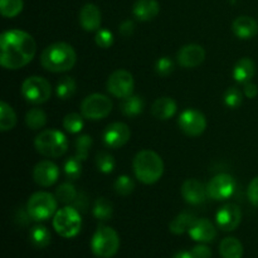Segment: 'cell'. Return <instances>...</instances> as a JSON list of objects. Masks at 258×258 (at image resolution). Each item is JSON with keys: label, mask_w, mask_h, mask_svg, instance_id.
<instances>
[{"label": "cell", "mask_w": 258, "mask_h": 258, "mask_svg": "<svg viewBox=\"0 0 258 258\" xmlns=\"http://www.w3.org/2000/svg\"><path fill=\"white\" fill-rule=\"evenodd\" d=\"M145 107V102H144L143 97L138 95H131L128 97L122 98L120 103V111L127 117H135V116L140 115Z\"/></svg>", "instance_id": "d4e9b609"}, {"label": "cell", "mask_w": 258, "mask_h": 258, "mask_svg": "<svg viewBox=\"0 0 258 258\" xmlns=\"http://www.w3.org/2000/svg\"><path fill=\"white\" fill-rule=\"evenodd\" d=\"M243 252V244L234 237H227L219 244V253L222 258H242Z\"/></svg>", "instance_id": "cb8c5ba5"}, {"label": "cell", "mask_w": 258, "mask_h": 258, "mask_svg": "<svg viewBox=\"0 0 258 258\" xmlns=\"http://www.w3.org/2000/svg\"><path fill=\"white\" fill-rule=\"evenodd\" d=\"M134 32H135V23L133 20H123L120 24V34H122L125 38L133 35Z\"/></svg>", "instance_id": "ee69618b"}, {"label": "cell", "mask_w": 258, "mask_h": 258, "mask_svg": "<svg viewBox=\"0 0 258 258\" xmlns=\"http://www.w3.org/2000/svg\"><path fill=\"white\" fill-rule=\"evenodd\" d=\"M133 169L136 179L143 184L151 185L161 179L164 174V161L153 150H141L133 160Z\"/></svg>", "instance_id": "3957f363"}, {"label": "cell", "mask_w": 258, "mask_h": 258, "mask_svg": "<svg viewBox=\"0 0 258 258\" xmlns=\"http://www.w3.org/2000/svg\"><path fill=\"white\" fill-rule=\"evenodd\" d=\"M236 189V180L229 174H218L207 185V193L214 201H226L231 198Z\"/></svg>", "instance_id": "7c38bea8"}, {"label": "cell", "mask_w": 258, "mask_h": 258, "mask_svg": "<svg viewBox=\"0 0 258 258\" xmlns=\"http://www.w3.org/2000/svg\"><path fill=\"white\" fill-rule=\"evenodd\" d=\"M73 204H75V208L77 209V211L85 212L88 207V201H87V197H86V194L85 193L78 194L77 198H76V201L73 202Z\"/></svg>", "instance_id": "bcb514c9"}, {"label": "cell", "mask_w": 258, "mask_h": 258, "mask_svg": "<svg viewBox=\"0 0 258 258\" xmlns=\"http://www.w3.org/2000/svg\"><path fill=\"white\" fill-rule=\"evenodd\" d=\"M22 95L27 102L33 105H42L50 98L52 86L45 78L40 76H32L23 82Z\"/></svg>", "instance_id": "9c48e42d"}, {"label": "cell", "mask_w": 258, "mask_h": 258, "mask_svg": "<svg viewBox=\"0 0 258 258\" xmlns=\"http://www.w3.org/2000/svg\"><path fill=\"white\" fill-rule=\"evenodd\" d=\"M77 196V190L72 183H63L55 189V198L62 204H72Z\"/></svg>", "instance_id": "1f68e13d"}, {"label": "cell", "mask_w": 258, "mask_h": 258, "mask_svg": "<svg viewBox=\"0 0 258 258\" xmlns=\"http://www.w3.org/2000/svg\"><path fill=\"white\" fill-rule=\"evenodd\" d=\"M58 199L48 191H37L28 199L27 212L35 222L47 221L57 213Z\"/></svg>", "instance_id": "8992f818"}, {"label": "cell", "mask_w": 258, "mask_h": 258, "mask_svg": "<svg viewBox=\"0 0 258 258\" xmlns=\"http://www.w3.org/2000/svg\"><path fill=\"white\" fill-rule=\"evenodd\" d=\"M217 226L224 232H232L238 228L242 222V212L237 204L228 203L219 208L216 216Z\"/></svg>", "instance_id": "5bb4252c"}, {"label": "cell", "mask_w": 258, "mask_h": 258, "mask_svg": "<svg viewBox=\"0 0 258 258\" xmlns=\"http://www.w3.org/2000/svg\"><path fill=\"white\" fill-rule=\"evenodd\" d=\"M112 111V101L102 93L88 95L81 103V113L85 118L98 121L106 118Z\"/></svg>", "instance_id": "ba28073f"}, {"label": "cell", "mask_w": 258, "mask_h": 258, "mask_svg": "<svg viewBox=\"0 0 258 258\" xmlns=\"http://www.w3.org/2000/svg\"><path fill=\"white\" fill-rule=\"evenodd\" d=\"M25 123L32 130H39L47 123V115L42 108H30L25 115Z\"/></svg>", "instance_id": "f546056e"}, {"label": "cell", "mask_w": 258, "mask_h": 258, "mask_svg": "<svg viewBox=\"0 0 258 258\" xmlns=\"http://www.w3.org/2000/svg\"><path fill=\"white\" fill-rule=\"evenodd\" d=\"M17 125V113L12 106L5 101L0 102V130L3 133L10 131Z\"/></svg>", "instance_id": "4316f807"}, {"label": "cell", "mask_w": 258, "mask_h": 258, "mask_svg": "<svg viewBox=\"0 0 258 258\" xmlns=\"http://www.w3.org/2000/svg\"><path fill=\"white\" fill-rule=\"evenodd\" d=\"M180 130L188 136H199L206 131L207 118L204 113L196 108H186L178 118Z\"/></svg>", "instance_id": "8fae6325"}, {"label": "cell", "mask_w": 258, "mask_h": 258, "mask_svg": "<svg viewBox=\"0 0 258 258\" xmlns=\"http://www.w3.org/2000/svg\"><path fill=\"white\" fill-rule=\"evenodd\" d=\"M223 101L226 103V106H228L229 108H237L242 105L243 102V95H242V91L238 87H229L227 88L226 92L223 95Z\"/></svg>", "instance_id": "f35d334b"}, {"label": "cell", "mask_w": 258, "mask_h": 258, "mask_svg": "<svg viewBox=\"0 0 258 258\" xmlns=\"http://www.w3.org/2000/svg\"><path fill=\"white\" fill-rule=\"evenodd\" d=\"M232 30L239 39H251L258 33V24L253 18L242 15L232 23Z\"/></svg>", "instance_id": "44dd1931"}, {"label": "cell", "mask_w": 258, "mask_h": 258, "mask_svg": "<svg viewBox=\"0 0 258 258\" xmlns=\"http://www.w3.org/2000/svg\"><path fill=\"white\" fill-rule=\"evenodd\" d=\"M96 166H97L98 171L103 174L112 173L116 166L115 158L107 151H101L96 155Z\"/></svg>", "instance_id": "d6a6232c"}, {"label": "cell", "mask_w": 258, "mask_h": 258, "mask_svg": "<svg viewBox=\"0 0 258 258\" xmlns=\"http://www.w3.org/2000/svg\"><path fill=\"white\" fill-rule=\"evenodd\" d=\"M107 91L116 98H126L133 95L135 81L131 72L126 70H117L112 72L106 83Z\"/></svg>", "instance_id": "30bf717a"}, {"label": "cell", "mask_w": 258, "mask_h": 258, "mask_svg": "<svg viewBox=\"0 0 258 258\" xmlns=\"http://www.w3.org/2000/svg\"><path fill=\"white\" fill-rule=\"evenodd\" d=\"M196 216L190 212H181L180 214L175 217L173 221L169 224V229H170L171 233L176 234H183L185 232H189L190 227L193 226V223L196 222Z\"/></svg>", "instance_id": "484cf974"}, {"label": "cell", "mask_w": 258, "mask_h": 258, "mask_svg": "<svg viewBox=\"0 0 258 258\" xmlns=\"http://www.w3.org/2000/svg\"><path fill=\"white\" fill-rule=\"evenodd\" d=\"M29 241L35 248H45L52 241V236L47 227L38 224L30 229Z\"/></svg>", "instance_id": "83f0119b"}, {"label": "cell", "mask_w": 258, "mask_h": 258, "mask_svg": "<svg viewBox=\"0 0 258 258\" xmlns=\"http://www.w3.org/2000/svg\"><path fill=\"white\" fill-rule=\"evenodd\" d=\"M34 148L45 158H60L68 150V140L60 131L49 128L43 130L35 136Z\"/></svg>", "instance_id": "277c9868"}, {"label": "cell", "mask_w": 258, "mask_h": 258, "mask_svg": "<svg viewBox=\"0 0 258 258\" xmlns=\"http://www.w3.org/2000/svg\"><path fill=\"white\" fill-rule=\"evenodd\" d=\"M113 188H115V191L118 196L127 197L135 189V183H134V180L128 175H120L116 179Z\"/></svg>", "instance_id": "74e56055"}, {"label": "cell", "mask_w": 258, "mask_h": 258, "mask_svg": "<svg viewBox=\"0 0 258 258\" xmlns=\"http://www.w3.org/2000/svg\"><path fill=\"white\" fill-rule=\"evenodd\" d=\"M82 227L80 211L75 207L67 206L58 209L53 217V228L63 238H73L77 236Z\"/></svg>", "instance_id": "52a82bcc"}, {"label": "cell", "mask_w": 258, "mask_h": 258, "mask_svg": "<svg viewBox=\"0 0 258 258\" xmlns=\"http://www.w3.org/2000/svg\"><path fill=\"white\" fill-rule=\"evenodd\" d=\"M206 59V50L199 44H186L178 50L176 60L184 68H196Z\"/></svg>", "instance_id": "2e32d148"}, {"label": "cell", "mask_w": 258, "mask_h": 258, "mask_svg": "<svg viewBox=\"0 0 258 258\" xmlns=\"http://www.w3.org/2000/svg\"><path fill=\"white\" fill-rule=\"evenodd\" d=\"M92 213L95 216L96 219L101 222L110 221L111 217L113 214V206L107 198L105 197H101V198H97L93 203V209Z\"/></svg>", "instance_id": "f1b7e54d"}, {"label": "cell", "mask_w": 258, "mask_h": 258, "mask_svg": "<svg viewBox=\"0 0 258 258\" xmlns=\"http://www.w3.org/2000/svg\"><path fill=\"white\" fill-rule=\"evenodd\" d=\"M243 93L247 98H254L258 95V87L256 83L253 82H246L243 83Z\"/></svg>", "instance_id": "f6af8a7d"}, {"label": "cell", "mask_w": 258, "mask_h": 258, "mask_svg": "<svg viewBox=\"0 0 258 258\" xmlns=\"http://www.w3.org/2000/svg\"><path fill=\"white\" fill-rule=\"evenodd\" d=\"M37 53V43L29 33L7 30L0 37V63L7 70H19L30 63Z\"/></svg>", "instance_id": "6da1fadb"}, {"label": "cell", "mask_w": 258, "mask_h": 258, "mask_svg": "<svg viewBox=\"0 0 258 258\" xmlns=\"http://www.w3.org/2000/svg\"><path fill=\"white\" fill-rule=\"evenodd\" d=\"M181 196L186 203L191 206H199L206 201L207 196V186L201 183L197 179H186L181 185Z\"/></svg>", "instance_id": "e0dca14e"}, {"label": "cell", "mask_w": 258, "mask_h": 258, "mask_svg": "<svg viewBox=\"0 0 258 258\" xmlns=\"http://www.w3.org/2000/svg\"><path fill=\"white\" fill-rule=\"evenodd\" d=\"M254 73H256V64L253 60L248 57H243L234 64L232 75L238 83H246L253 78Z\"/></svg>", "instance_id": "603a6c76"}, {"label": "cell", "mask_w": 258, "mask_h": 258, "mask_svg": "<svg viewBox=\"0 0 258 258\" xmlns=\"http://www.w3.org/2000/svg\"><path fill=\"white\" fill-rule=\"evenodd\" d=\"M120 248V237L117 232L107 226H98L91 239V249L93 254L102 258H111Z\"/></svg>", "instance_id": "5b68a950"}, {"label": "cell", "mask_w": 258, "mask_h": 258, "mask_svg": "<svg viewBox=\"0 0 258 258\" xmlns=\"http://www.w3.org/2000/svg\"><path fill=\"white\" fill-rule=\"evenodd\" d=\"M83 116L80 113L71 112L63 118V127L70 134H78L83 128Z\"/></svg>", "instance_id": "d590c367"}, {"label": "cell", "mask_w": 258, "mask_h": 258, "mask_svg": "<svg viewBox=\"0 0 258 258\" xmlns=\"http://www.w3.org/2000/svg\"><path fill=\"white\" fill-rule=\"evenodd\" d=\"M155 71L161 77H168L174 71V62L169 57H161L156 60Z\"/></svg>", "instance_id": "ab89813d"}, {"label": "cell", "mask_w": 258, "mask_h": 258, "mask_svg": "<svg viewBox=\"0 0 258 258\" xmlns=\"http://www.w3.org/2000/svg\"><path fill=\"white\" fill-rule=\"evenodd\" d=\"M93 140L90 135H80L76 139L75 148H76V158L80 159L81 161H85L88 158L90 149L92 146Z\"/></svg>", "instance_id": "836d02e7"}, {"label": "cell", "mask_w": 258, "mask_h": 258, "mask_svg": "<svg viewBox=\"0 0 258 258\" xmlns=\"http://www.w3.org/2000/svg\"><path fill=\"white\" fill-rule=\"evenodd\" d=\"M59 178V168L50 160H42L33 169V179L40 186H52Z\"/></svg>", "instance_id": "9a60e30c"}, {"label": "cell", "mask_w": 258, "mask_h": 258, "mask_svg": "<svg viewBox=\"0 0 258 258\" xmlns=\"http://www.w3.org/2000/svg\"><path fill=\"white\" fill-rule=\"evenodd\" d=\"M63 169H64V174L68 180H77V179H80L81 174H82V161L76 158V156H73V158L66 160Z\"/></svg>", "instance_id": "8d00e7d4"}, {"label": "cell", "mask_w": 258, "mask_h": 258, "mask_svg": "<svg viewBox=\"0 0 258 258\" xmlns=\"http://www.w3.org/2000/svg\"><path fill=\"white\" fill-rule=\"evenodd\" d=\"M160 12V5L156 0H136L133 7L134 17L141 22L155 19Z\"/></svg>", "instance_id": "ffe728a7"}, {"label": "cell", "mask_w": 258, "mask_h": 258, "mask_svg": "<svg viewBox=\"0 0 258 258\" xmlns=\"http://www.w3.org/2000/svg\"><path fill=\"white\" fill-rule=\"evenodd\" d=\"M247 196H248L249 202L258 208V176L249 183L248 189H247Z\"/></svg>", "instance_id": "b9f144b4"}, {"label": "cell", "mask_w": 258, "mask_h": 258, "mask_svg": "<svg viewBox=\"0 0 258 258\" xmlns=\"http://www.w3.org/2000/svg\"><path fill=\"white\" fill-rule=\"evenodd\" d=\"M131 138V130L125 122H112L105 128L102 140L107 148L118 149L128 143Z\"/></svg>", "instance_id": "4fadbf2b"}, {"label": "cell", "mask_w": 258, "mask_h": 258, "mask_svg": "<svg viewBox=\"0 0 258 258\" xmlns=\"http://www.w3.org/2000/svg\"><path fill=\"white\" fill-rule=\"evenodd\" d=\"M77 90V85H76V81L72 77H63L58 81L57 88H55V93H57V97L60 100H68V98L73 97Z\"/></svg>", "instance_id": "4dcf8cb0"}, {"label": "cell", "mask_w": 258, "mask_h": 258, "mask_svg": "<svg viewBox=\"0 0 258 258\" xmlns=\"http://www.w3.org/2000/svg\"><path fill=\"white\" fill-rule=\"evenodd\" d=\"M77 62V53L75 48L66 42H57L48 45L40 54V64L43 68L53 73H62L71 71Z\"/></svg>", "instance_id": "7a4b0ae2"}, {"label": "cell", "mask_w": 258, "mask_h": 258, "mask_svg": "<svg viewBox=\"0 0 258 258\" xmlns=\"http://www.w3.org/2000/svg\"><path fill=\"white\" fill-rule=\"evenodd\" d=\"M173 258H194L191 256L190 252H186V251H181V252H178L176 254H174Z\"/></svg>", "instance_id": "7dc6e473"}, {"label": "cell", "mask_w": 258, "mask_h": 258, "mask_svg": "<svg viewBox=\"0 0 258 258\" xmlns=\"http://www.w3.org/2000/svg\"><path fill=\"white\" fill-rule=\"evenodd\" d=\"M188 233L194 241L201 242V243H209L217 237V229L209 219L202 218L196 219Z\"/></svg>", "instance_id": "d6986e66"}, {"label": "cell", "mask_w": 258, "mask_h": 258, "mask_svg": "<svg viewBox=\"0 0 258 258\" xmlns=\"http://www.w3.org/2000/svg\"><path fill=\"white\" fill-rule=\"evenodd\" d=\"M190 253L194 258H211L212 257L211 248L203 243L197 244L196 247H193Z\"/></svg>", "instance_id": "7bdbcfd3"}, {"label": "cell", "mask_w": 258, "mask_h": 258, "mask_svg": "<svg viewBox=\"0 0 258 258\" xmlns=\"http://www.w3.org/2000/svg\"><path fill=\"white\" fill-rule=\"evenodd\" d=\"M96 44L100 48L107 49L113 44V34L108 29H98L95 37Z\"/></svg>", "instance_id": "60d3db41"}, {"label": "cell", "mask_w": 258, "mask_h": 258, "mask_svg": "<svg viewBox=\"0 0 258 258\" xmlns=\"http://www.w3.org/2000/svg\"><path fill=\"white\" fill-rule=\"evenodd\" d=\"M23 0H0V12L4 18H15L23 10Z\"/></svg>", "instance_id": "e575fe53"}, {"label": "cell", "mask_w": 258, "mask_h": 258, "mask_svg": "<svg viewBox=\"0 0 258 258\" xmlns=\"http://www.w3.org/2000/svg\"><path fill=\"white\" fill-rule=\"evenodd\" d=\"M102 22V14L97 5L88 3L80 12V24L86 32H97Z\"/></svg>", "instance_id": "ac0fdd59"}, {"label": "cell", "mask_w": 258, "mask_h": 258, "mask_svg": "<svg viewBox=\"0 0 258 258\" xmlns=\"http://www.w3.org/2000/svg\"><path fill=\"white\" fill-rule=\"evenodd\" d=\"M176 110H178V106L174 98L159 97L154 101L151 106V115L158 120L166 121L175 115Z\"/></svg>", "instance_id": "7402d4cb"}]
</instances>
